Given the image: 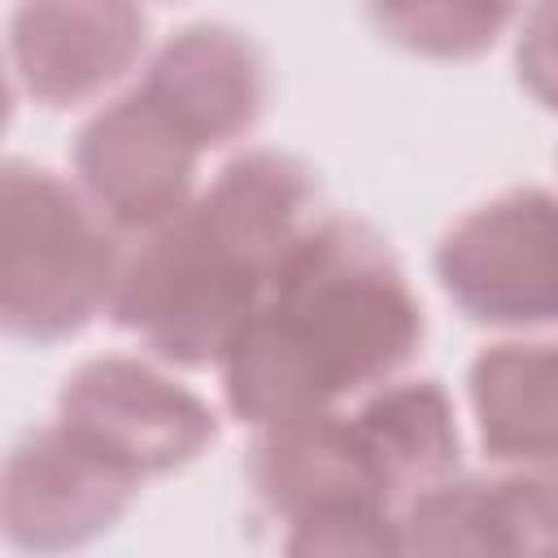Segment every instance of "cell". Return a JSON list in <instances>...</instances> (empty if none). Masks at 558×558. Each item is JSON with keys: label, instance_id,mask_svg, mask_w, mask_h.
<instances>
[{"label": "cell", "instance_id": "7", "mask_svg": "<svg viewBox=\"0 0 558 558\" xmlns=\"http://www.w3.org/2000/svg\"><path fill=\"white\" fill-rule=\"evenodd\" d=\"M201 153L166 109L131 87L78 126L74 174L83 196L118 231L144 235L192 201Z\"/></svg>", "mask_w": 558, "mask_h": 558}, {"label": "cell", "instance_id": "12", "mask_svg": "<svg viewBox=\"0 0 558 558\" xmlns=\"http://www.w3.org/2000/svg\"><path fill=\"white\" fill-rule=\"evenodd\" d=\"M471 414L488 462L558 471V340H501L466 371Z\"/></svg>", "mask_w": 558, "mask_h": 558}, {"label": "cell", "instance_id": "11", "mask_svg": "<svg viewBox=\"0 0 558 558\" xmlns=\"http://www.w3.org/2000/svg\"><path fill=\"white\" fill-rule=\"evenodd\" d=\"M401 554H558V471L432 484L401 510Z\"/></svg>", "mask_w": 558, "mask_h": 558}, {"label": "cell", "instance_id": "9", "mask_svg": "<svg viewBox=\"0 0 558 558\" xmlns=\"http://www.w3.org/2000/svg\"><path fill=\"white\" fill-rule=\"evenodd\" d=\"M148 48L140 0H17L9 13V65L44 109H74L122 83Z\"/></svg>", "mask_w": 558, "mask_h": 558}, {"label": "cell", "instance_id": "1", "mask_svg": "<svg viewBox=\"0 0 558 558\" xmlns=\"http://www.w3.org/2000/svg\"><path fill=\"white\" fill-rule=\"evenodd\" d=\"M423 331V301L388 240L357 218H318L227 340L222 401L257 432L340 410L397 379Z\"/></svg>", "mask_w": 558, "mask_h": 558}, {"label": "cell", "instance_id": "14", "mask_svg": "<svg viewBox=\"0 0 558 558\" xmlns=\"http://www.w3.org/2000/svg\"><path fill=\"white\" fill-rule=\"evenodd\" d=\"M519 87L558 113V0H532L514 39Z\"/></svg>", "mask_w": 558, "mask_h": 558}, {"label": "cell", "instance_id": "4", "mask_svg": "<svg viewBox=\"0 0 558 558\" xmlns=\"http://www.w3.org/2000/svg\"><path fill=\"white\" fill-rule=\"evenodd\" d=\"M248 488L288 554H401V493L353 410L262 427Z\"/></svg>", "mask_w": 558, "mask_h": 558}, {"label": "cell", "instance_id": "5", "mask_svg": "<svg viewBox=\"0 0 558 558\" xmlns=\"http://www.w3.org/2000/svg\"><path fill=\"white\" fill-rule=\"evenodd\" d=\"M432 266L458 314L480 327H558V196L510 187L475 205L440 235Z\"/></svg>", "mask_w": 558, "mask_h": 558}, {"label": "cell", "instance_id": "2", "mask_svg": "<svg viewBox=\"0 0 558 558\" xmlns=\"http://www.w3.org/2000/svg\"><path fill=\"white\" fill-rule=\"evenodd\" d=\"M318 222V183L275 148L231 157L174 218L122 257L109 323L170 366H218L288 248Z\"/></svg>", "mask_w": 558, "mask_h": 558}, {"label": "cell", "instance_id": "13", "mask_svg": "<svg viewBox=\"0 0 558 558\" xmlns=\"http://www.w3.org/2000/svg\"><path fill=\"white\" fill-rule=\"evenodd\" d=\"M523 0H362L371 31L423 61H480Z\"/></svg>", "mask_w": 558, "mask_h": 558}, {"label": "cell", "instance_id": "8", "mask_svg": "<svg viewBox=\"0 0 558 558\" xmlns=\"http://www.w3.org/2000/svg\"><path fill=\"white\" fill-rule=\"evenodd\" d=\"M140 480L113 466L105 453L83 445L70 427L48 423L26 432L0 480V523L4 541L13 549H35V554H57V549H78L109 532Z\"/></svg>", "mask_w": 558, "mask_h": 558}, {"label": "cell", "instance_id": "6", "mask_svg": "<svg viewBox=\"0 0 558 558\" xmlns=\"http://www.w3.org/2000/svg\"><path fill=\"white\" fill-rule=\"evenodd\" d=\"M57 423L140 484L183 471L218 440V414L205 397L122 353L87 357L65 375Z\"/></svg>", "mask_w": 558, "mask_h": 558}, {"label": "cell", "instance_id": "10", "mask_svg": "<svg viewBox=\"0 0 558 558\" xmlns=\"http://www.w3.org/2000/svg\"><path fill=\"white\" fill-rule=\"evenodd\" d=\"M140 92L209 153L244 140L262 122L270 74L262 48L244 31L192 22L153 52Z\"/></svg>", "mask_w": 558, "mask_h": 558}, {"label": "cell", "instance_id": "3", "mask_svg": "<svg viewBox=\"0 0 558 558\" xmlns=\"http://www.w3.org/2000/svg\"><path fill=\"white\" fill-rule=\"evenodd\" d=\"M118 227L52 170H0V327L13 340L57 344L109 314L122 248Z\"/></svg>", "mask_w": 558, "mask_h": 558}]
</instances>
